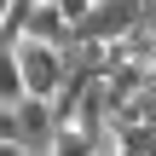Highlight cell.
<instances>
[{"label": "cell", "mask_w": 156, "mask_h": 156, "mask_svg": "<svg viewBox=\"0 0 156 156\" xmlns=\"http://www.w3.org/2000/svg\"><path fill=\"white\" fill-rule=\"evenodd\" d=\"M46 156H98V145H93V139H87L81 127H64V133H52Z\"/></svg>", "instance_id": "8992f818"}, {"label": "cell", "mask_w": 156, "mask_h": 156, "mask_svg": "<svg viewBox=\"0 0 156 156\" xmlns=\"http://www.w3.org/2000/svg\"><path fill=\"white\" fill-rule=\"evenodd\" d=\"M145 17V0H93V12L75 23V41H127Z\"/></svg>", "instance_id": "7a4b0ae2"}, {"label": "cell", "mask_w": 156, "mask_h": 156, "mask_svg": "<svg viewBox=\"0 0 156 156\" xmlns=\"http://www.w3.org/2000/svg\"><path fill=\"white\" fill-rule=\"evenodd\" d=\"M0 145H23V122H17V104H0Z\"/></svg>", "instance_id": "52a82bcc"}, {"label": "cell", "mask_w": 156, "mask_h": 156, "mask_svg": "<svg viewBox=\"0 0 156 156\" xmlns=\"http://www.w3.org/2000/svg\"><path fill=\"white\" fill-rule=\"evenodd\" d=\"M6 12H12V0H0V17H6Z\"/></svg>", "instance_id": "30bf717a"}, {"label": "cell", "mask_w": 156, "mask_h": 156, "mask_svg": "<svg viewBox=\"0 0 156 156\" xmlns=\"http://www.w3.org/2000/svg\"><path fill=\"white\" fill-rule=\"evenodd\" d=\"M23 151H29V145H0V156H23Z\"/></svg>", "instance_id": "9c48e42d"}, {"label": "cell", "mask_w": 156, "mask_h": 156, "mask_svg": "<svg viewBox=\"0 0 156 156\" xmlns=\"http://www.w3.org/2000/svg\"><path fill=\"white\" fill-rule=\"evenodd\" d=\"M12 52H17V64H23V87H29V98H52V93L64 87V75H69V52H58V46H46V41H17Z\"/></svg>", "instance_id": "6da1fadb"}, {"label": "cell", "mask_w": 156, "mask_h": 156, "mask_svg": "<svg viewBox=\"0 0 156 156\" xmlns=\"http://www.w3.org/2000/svg\"><path fill=\"white\" fill-rule=\"evenodd\" d=\"M23 41H46V46L69 52V46H75V23H69L52 0H35V12H29V23H23Z\"/></svg>", "instance_id": "3957f363"}, {"label": "cell", "mask_w": 156, "mask_h": 156, "mask_svg": "<svg viewBox=\"0 0 156 156\" xmlns=\"http://www.w3.org/2000/svg\"><path fill=\"white\" fill-rule=\"evenodd\" d=\"M23 98H29V87H23V64H17L12 46H0V104H23Z\"/></svg>", "instance_id": "5b68a950"}, {"label": "cell", "mask_w": 156, "mask_h": 156, "mask_svg": "<svg viewBox=\"0 0 156 156\" xmlns=\"http://www.w3.org/2000/svg\"><path fill=\"white\" fill-rule=\"evenodd\" d=\"M52 6H58V12H64V17H69V23H81V17H87V12H93V0H52Z\"/></svg>", "instance_id": "ba28073f"}, {"label": "cell", "mask_w": 156, "mask_h": 156, "mask_svg": "<svg viewBox=\"0 0 156 156\" xmlns=\"http://www.w3.org/2000/svg\"><path fill=\"white\" fill-rule=\"evenodd\" d=\"M17 122H23V145H52V133H58V122H52V104L46 98H23L17 104Z\"/></svg>", "instance_id": "277c9868"}]
</instances>
